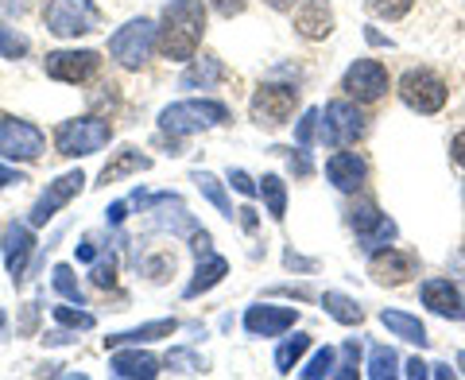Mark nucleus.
<instances>
[{
    "mask_svg": "<svg viewBox=\"0 0 465 380\" xmlns=\"http://www.w3.org/2000/svg\"><path fill=\"white\" fill-rule=\"evenodd\" d=\"M148 167H152V155H143V152H136V148H121L105 167H101L97 186H109V183H116V179H124V175H140V171H148Z\"/></svg>",
    "mask_w": 465,
    "mask_h": 380,
    "instance_id": "24",
    "label": "nucleus"
},
{
    "mask_svg": "<svg viewBox=\"0 0 465 380\" xmlns=\"http://www.w3.org/2000/svg\"><path fill=\"white\" fill-rule=\"evenodd\" d=\"M427 369H430V365H423L419 357H415V361H407V376H415V380H419V376H427Z\"/></svg>",
    "mask_w": 465,
    "mask_h": 380,
    "instance_id": "50",
    "label": "nucleus"
},
{
    "mask_svg": "<svg viewBox=\"0 0 465 380\" xmlns=\"http://www.w3.org/2000/svg\"><path fill=\"white\" fill-rule=\"evenodd\" d=\"M191 183L202 190V198L206 202H213L217 210H222V217H237V210H232V202H229V195H225V186L217 183V175H210V171H191Z\"/></svg>",
    "mask_w": 465,
    "mask_h": 380,
    "instance_id": "27",
    "label": "nucleus"
},
{
    "mask_svg": "<svg viewBox=\"0 0 465 380\" xmlns=\"http://www.w3.org/2000/svg\"><path fill=\"white\" fill-rule=\"evenodd\" d=\"M396 94L403 97V105L419 113V116H434V113H442L446 109V101H450V85L446 78L439 75V70H430V66H407L400 82H396Z\"/></svg>",
    "mask_w": 465,
    "mask_h": 380,
    "instance_id": "4",
    "label": "nucleus"
},
{
    "mask_svg": "<svg viewBox=\"0 0 465 380\" xmlns=\"http://www.w3.org/2000/svg\"><path fill=\"white\" fill-rule=\"evenodd\" d=\"M232 121L229 105L213 97H191V101H174L159 113V133L163 136H191V133H206V128H222Z\"/></svg>",
    "mask_w": 465,
    "mask_h": 380,
    "instance_id": "2",
    "label": "nucleus"
},
{
    "mask_svg": "<svg viewBox=\"0 0 465 380\" xmlns=\"http://www.w3.org/2000/svg\"><path fill=\"white\" fill-rule=\"evenodd\" d=\"M12 183H24V175H20V171H12V167H5V164H0V190H5V186H12Z\"/></svg>",
    "mask_w": 465,
    "mask_h": 380,
    "instance_id": "48",
    "label": "nucleus"
},
{
    "mask_svg": "<svg viewBox=\"0 0 465 380\" xmlns=\"http://www.w3.org/2000/svg\"><path fill=\"white\" fill-rule=\"evenodd\" d=\"M155 43H159V27L148 16H136L109 35V55H113V63H121L124 70H143L155 51Z\"/></svg>",
    "mask_w": 465,
    "mask_h": 380,
    "instance_id": "5",
    "label": "nucleus"
},
{
    "mask_svg": "<svg viewBox=\"0 0 465 380\" xmlns=\"http://www.w3.org/2000/svg\"><path fill=\"white\" fill-rule=\"evenodd\" d=\"M299 323V311L295 306H275V303H256L244 311V330L252 338H280L291 326Z\"/></svg>",
    "mask_w": 465,
    "mask_h": 380,
    "instance_id": "17",
    "label": "nucleus"
},
{
    "mask_svg": "<svg viewBox=\"0 0 465 380\" xmlns=\"http://www.w3.org/2000/svg\"><path fill=\"white\" fill-rule=\"evenodd\" d=\"M341 94L361 101V105H376L391 94V75L381 58H357L341 75Z\"/></svg>",
    "mask_w": 465,
    "mask_h": 380,
    "instance_id": "9",
    "label": "nucleus"
},
{
    "mask_svg": "<svg viewBox=\"0 0 465 380\" xmlns=\"http://www.w3.org/2000/svg\"><path fill=\"white\" fill-rule=\"evenodd\" d=\"M27 51H32V43H27V35H20L16 27H8L5 20H0V58H24Z\"/></svg>",
    "mask_w": 465,
    "mask_h": 380,
    "instance_id": "31",
    "label": "nucleus"
},
{
    "mask_svg": "<svg viewBox=\"0 0 465 380\" xmlns=\"http://www.w3.org/2000/svg\"><path fill=\"white\" fill-rule=\"evenodd\" d=\"M109 369H113V376H121V380H133V376L152 380V376L163 373V369H159V357L143 354L140 345H133V349H124V345H121V349H113Z\"/></svg>",
    "mask_w": 465,
    "mask_h": 380,
    "instance_id": "20",
    "label": "nucleus"
},
{
    "mask_svg": "<svg viewBox=\"0 0 465 380\" xmlns=\"http://www.w3.org/2000/svg\"><path fill=\"white\" fill-rule=\"evenodd\" d=\"M419 299H423L427 311L454 318V323H465V295L458 291L454 280H446V275H430V280L419 284Z\"/></svg>",
    "mask_w": 465,
    "mask_h": 380,
    "instance_id": "16",
    "label": "nucleus"
},
{
    "mask_svg": "<svg viewBox=\"0 0 465 380\" xmlns=\"http://www.w3.org/2000/svg\"><path fill=\"white\" fill-rule=\"evenodd\" d=\"M318 113H322V109H307V113H302V121L295 125V140H299V148H311V144H314V133H318Z\"/></svg>",
    "mask_w": 465,
    "mask_h": 380,
    "instance_id": "37",
    "label": "nucleus"
},
{
    "mask_svg": "<svg viewBox=\"0 0 465 380\" xmlns=\"http://www.w3.org/2000/svg\"><path fill=\"white\" fill-rule=\"evenodd\" d=\"M396 365H400V357L391 354L388 345H376V349H372V357H369V376H372V380L396 376Z\"/></svg>",
    "mask_w": 465,
    "mask_h": 380,
    "instance_id": "33",
    "label": "nucleus"
},
{
    "mask_svg": "<svg viewBox=\"0 0 465 380\" xmlns=\"http://www.w3.org/2000/svg\"><path fill=\"white\" fill-rule=\"evenodd\" d=\"M0 334H5V311H0Z\"/></svg>",
    "mask_w": 465,
    "mask_h": 380,
    "instance_id": "52",
    "label": "nucleus"
},
{
    "mask_svg": "<svg viewBox=\"0 0 465 380\" xmlns=\"http://www.w3.org/2000/svg\"><path fill=\"white\" fill-rule=\"evenodd\" d=\"M311 349V334H295V338H287L280 349H275V373H295V365L302 361V354Z\"/></svg>",
    "mask_w": 465,
    "mask_h": 380,
    "instance_id": "29",
    "label": "nucleus"
},
{
    "mask_svg": "<svg viewBox=\"0 0 465 380\" xmlns=\"http://www.w3.org/2000/svg\"><path fill=\"white\" fill-rule=\"evenodd\" d=\"M381 326H384L388 334H396V338L419 345V349H423V345L430 342V338H427V326L419 323L415 315H403V311H381Z\"/></svg>",
    "mask_w": 465,
    "mask_h": 380,
    "instance_id": "25",
    "label": "nucleus"
},
{
    "mask_svg": "<svg viewBox=\"0 0 465 380\" xmlns=\"http://www.w3.org/2000/svg\"><path fill=\"white\" fill-rule=\"evenodd\" d=\"M82 186H85V175H82V171L58 175V179L47 183V190H43V195L35 198V206H32V214H27V222H32V225H47L58 210L70 206V202L82 195Z\"/></svg>",
    "mask_w": 465,
    "mask_h": 380,
    "instance_id": "14",
    "label": "nucleus"
},
{
    "mask_svg": "<svg viewBox=\"0 0 465 380\" xmlns=\"http://www.w3.org/2000/svg\"><path fill=\"white\" fill-rule=\"evenodd\" d=\"M291 171H295V175H302V179H307V175L314 171V164H311V155H307V148H299L295 155H291Z\"/></svg>",
    "mask_w": 465,
    "mask_h": 380,
    "instance_id": "43",
    "label": "nucleus"
},
{
    "mask_svg": "<svg viewBox=\"0 0 465 380\" xmlns=\"http://www.w3.org/2000/svg\"><path fill=\"white\" fill-rule=\"evenodd\" d=\"M101 51H90V47H82V51H51L47 58H43V70H47V78L51 82H66V85H85V82H94L101 75Z\"/></svg>",
    "mask_w": 465,
    "mask_h": 380,
    "instance_id": "11",
    "label": "nucleus"
},
{
    "mask_svg": "<svg viewBox=\"0 0 465 380\" xmlns=\"http://www.w3.org/2000/svg\"><path fill=\"white\" fill-rule=\"evenodd\" d=\"M291 20H295V35H302L307 43H322L333 32L330 0H299L295 12H291Z\"/></svg>",
    "mask_w": 465,
    "mask_h": 380,
    "instance_id": "18",
    "label": "nucleus"
},
{
    "mask_svg": "<svg viewBox=\"0 0 465 380\" xmlns=\"http://www.w3.org/2000/svg\"><path fill=\"white\" fill-rule=\"evenodd\" d=\"M365 5H369L372 16H381V20H388V24H396V20H403L407 12L415 8V0H365Z\"/></svg>",
    "mask_w": 465,
    "mask_h": 380,
    "instance_id": "32",
    "label": "nucleus"
},
{
    "mask_svg": "<svg viewBox=\"0 0 465 380\" xmlns=\"http://www.w3.org/2000/svg\"><path fill=\"white\" fill-rule=\"evenodd\" d=\"M210 8L217 12V16H225V20H232V16H241L244 8H249V0H210Z\"/></svg>",
    "mask_w": 465,
    "mask_h": 380,
    "instance_id": "41",
    "label": "nucleus"
},
{
    "mask_svg": "<svg viewBox=\"0 0 465 380\" xmlns=\"http://www.w3.org/2000/svg\"><path fill=\"white\" fill-rule=\"evenodd\" d=\"M458 365H461V369H465V354H461V357H458Z\"/></svg>",
    "mask_w": 465,
    "mask_h": 380,
    "instance_id": "53",
    "label": "nucleus"
},
{
    "mask_svg": "<svg viewBox=\"0 0 465 380\" xmlns=\"http://www.w3.org/2000/svg\"><path fill=\"white\" fill-rule=\"evenodd\" d=\"M229 183H232V190H241L244 198L260 195V186L252 183V175H249V171H241V167H232V171H229Z\"/></svg>",
    "mask_w": 465,
    "mask_h": 380,
    "instance_id": "40",
    "label": "nucleus"
},
{
    "mask_svg": "<svg viewBox=\"0 0 465 380\" xmlns=\"http://www.w3.org/2000/svg\"><path fill=\"white\" fill-rule=\"evenodd\" d=\"M225 63L217 55H202V58H191V66L183 70V90H213L217 82H225Z\"/></svg>",
    "mask_w": 465,
    "mask_h": 380,
    "instance_id": "22",
    "label": "nucleus"
},
{
    "mask_svg": "<svg viewBox=\"0 0 465 380\" xmlns=\"http://www.w3.org/2000/svg\"><path fill=\"white\" fill-rule=\"evenodd\" d=\"M54 318H58V326H70V330H94V315H90V311H74V306H54Z\"/></svg>",
    "mask_w": 465,
    "mask_h": 380,
    "instance_id": "35",
    "label": "nucleus"
},
{
    "mask_svg": "<svg viewBox=\"0 0 465 380\" xmlns=\"http://www.w3.org/2000/svg\"><path fill=\"white\" fill-rule=\"evenodd\" d=\"M78 260H82V265H94V260H97V245H94L90 237L78 245Z\"/></svg>",
    "mask_w": 465,
    "mask_h": 380,
    "instance_id": "47",
    "label": "nucleus"
},
{
    "mask_svg": "<svg viewBox=\"0 0 465 380\" xmlns=\"http://www.w3.org/2000/svg\"><path fill=\"white\" fill-rule=\"evenodd\" d=\"M94 287H116V260H94V272H90Z\"/></svg>",
    "mask_w": 465,
    "mask_h": 380,
    "instance_id": "38",
    "label": "nucleus"
},
{
    "mask_svg": "<svg viewBox=\"0 0 465 380\" xmlns=\"http://www.w3.org/2000/svg\"><path fill=\"white\" fill-rule=\"evenodd\" d=\"M341 369H338V376H357V361H361V342L357 338H349L345 345H341Z\"/></svg>",
    "mask_w": 465,
    "mask_h": 380,
    "instance_id": "39",
    "label": "nucleus"
},
{
    "mask_svg": "<svg viewBox=\"0 0 465 380\" xmlns=\"http://www.w3.org/2000/svg\"><path fill=\"white\" fill-rule=\"evenodd\" d=\"M260 195H264V202H268L272 222H283L287 217V183L280 179V175H264V179H260Z\"/></svg>",
    "mask_w": 465,
    "mask_h": 380,
    "instance_id": "28",
    "label": "nucleus"
},
{
    "mask_svg": "<svg viewBox=\"0 0 465 380\" xmlns=\"http://www.w3.org/2000/svg\"><path fill=\"white\" fill-rule=\"evenodd\" d=\"M124 217H128V202H113V206L105 210V222H109V225H121Z\"/></svg>",
    "mask_w": 465,
    "mask_h": 380,
    "instance_id": "45",
    "label": "nucleus"
},
{
    "mask_svg": "<svg viewBox=\"0 0 465 380\" xmlns=\"http://www.w3.org/2000/svg\"><path fill=\"white\" fill-rule=\"evenodd\" d=\"M229 275V260L225 256H217V253H206V256H198V268L191 275V284L183 287V295L186 299H198V295H206V291H213L217 284H222Z\"/></svg>",
    "mask_w": 465,
    "mask_h": 380,
    "instance_id": "21",
    "label": "nucleus"
},
{
    "mask_svg": "<svg viewBox=\"0 0 465 380\" xmlns=\"http://www.w3.org/2000/svg\"><path fill=\"white\" fill-rule=\"evenodd\" d=\"M202 39H206V5L202 0H174V5L163 8L155 51L167 63H191Z\"/></svg>",
    "mask_w": 465,
    "mask_h": 380,
    "instance_id": "1",
    "label": "nucleus"
},
{
    "mask_svg": "<svg viewBox=\"0 0 465 380\" xmlns=\"http://www.w3.org/2000/svg\"><path fill=\"white\" fill-rule=\"evenodd\" d=\"M318 133H322V144L330 148H345V144L365 140L369 133V116L361 113V101L353 97H338L318 113Z\"/></svg>",
    "mask_w": 465,
    "mask_h": 380,
    "instance_id": "6",
    "label": "nucleus"
},
{
    "mask_svg": "<svg viewBox=\"0 0 465 380\" xmlns=\"http://www.w3.org/2000/svg\"><path fill=\"white\" fill-rule=\"evenodd\" d=\"M109 140H113V125L105 121V116H97V113L70 116V121H63L54 128V152L66 155V159L94 155V152L105 148Z\"/></svg>",
    "mask_w": 465,
    "mask_h": 380,
    "instance_id": "3",
    "label": "nucleus"
},
{
    "mask_svg": "<svg viewBox=\"0 0 465 380\" xmlns=\"http://www.w3.org/2000/svg\"><path fill=\"white\" fill-rule=\"evenodd\" d=\"M333 361H338V354H333V349L326 345V349H318V354L307 361V365H302V376H307V380H318V376H330L333 373Z\"/></svg>",
    "mask_w": 465,
    "mask_h": 380,
    "instance_id": "34",
    "label": "nucleus"
},
{
    "mask_svg": "<svg viewBox=\"0 0 465 380\" xmlns=\"http://www.w3.org/2000/svg\"><path fill=\"white\" fill-rule=\"evenodd\" d=\"M163 365L171 373H202V361L191 354V349H171Z\"/></svg>",
    "mask_w": 465,
    "mask_h": 380,
    "instance_id": "36",
    "label": "nucleus"
},
{
    "mask_svg": "<svg viewBox=\"0 0 465 380\" xmlns=\"http://www.w3.org/2000/svg\"><path fill=\"white\" fill-rule=\"evenodd\" d=\"M322 306H326V315L333 318V323H341V326H357L361 318H365V306H357V299L341 295V291H326Z\"/></svg>",
    "mask_w": 465,
    "mask_h": 380,
    "instance_id": "26",
    "label": "nucleus"
},
{
    "mask_svg": "<svg viewBox=\"0 0 465 380\" xmlns=\"http://www.w3.org/2000/svg\"><path fill=\"white\" fill-rule=\"evenodd\" d=\"M179 330V318H159V323H143L136 330H124V334H109L105 338V349H121V345H148V342H159V338H171Z\"/></svg>",
    "mask_w": 465,
    "mask_h": 380,
    "instance_id": "23",
    "label": "nucleus"
},
{
    "mask_svg": "<svg viewBox=\"0 0 465 380\" xmlns=\"http://www.w3.org/2000/svg\"><path fill=\"white\" fill-rule=\"evenodd\" d=\"M191 248H194L198 256H206V253H210V233H206V229H194V237H191Z\"/></svg>",
    "mask_w": 465,
    "mask_h": 380,
    "instance_id": "46",
    "label": "nucleus"
},
{
    "mask_svg": "<svg viewBox=\"0 0 465 380\" xmlns=\"http://www.w3.org/2000/svg\"><path fill=\"white\" fill-rule=\"evenodd\" d=\"M43 152H47V136L39 125L24 121V116H0V159L35 164Z\"/></svg>",
    "mask_w": 465,
    "mask_h": 380,
    "instance_id": "8",
    "label": "nucleus"
},
{
    "mask_svg": "<svg viewBox=\"0 0 465 380\" xmlns=\"http://www.w3.org/2000/svg\"><path fill=\"white\" fill-rule=\"evenodd\" d=\"M349 225H353L361 248H369V253H376L384 241L396 237V225L381 214V206H376L372 198H357L353 206H349Z\"/></svg>",
    "mask_w": 465,
    "mask_h": 380,
    "instance_id": "13",
    "label": "nucleus"
},
{
    "mask_svg": "<svg viewBox=\"0 0 465 380\" xmlns=\"http://www.w3.org/2000/svg\"><path fill=\"white\" fill-rule=\"evenodd\" d=\"M27 8H32V0H0V12H5V16H24Z\"/></svg>",
    "mask_w": 465,
    "mask_h": 380,
    "instance_id": "44",
    "label": "nucleus"
},
{
    "mask_svg": "<svg viewBox=\"0 0 465 380\" xmlns=\"http://www.w3.org/2000/svg\"><path fill=\"white\" fill-rule=\"evenodd\" d=\"M264 5H268L272 12H295L299 0H264Z\"/></svg>",
    "mask_w": 465,
    "mask_h": 380,
    "instance_id": "49",
    "label": "nucleus"
},
{
    "mask_svg": "<svg viewBox=\"0 0 465 380\" xmlns=\"http://www.w3.org/2000/svg\"><path fill=\"white\" fill-rule=\"evenodd\" d=\"M326 179L333 183V190H341V195H357L369 179V164L357 152H333L326 159Z\"/></svg>",
    "mask_w": 465,
    "mask_h": 380,
    "instance_id": "19",
    "label": "nucleus"
},
{
    "mask_svg": "<svg viewBox=\"0 0 465 380\" xmlns=\"http://www.w3.org/2000/svg\"><path fill=\"white\" fill-rule=\"evenodd\" d=\"M450 164L465 171V128H461V133H458L454 140H450Z\"/></svg>",
    "mask_w": 465,
    "mask_h": 380,
    "instance_id": "42",
    "label": "nucleus"
},
{
    "mask_svg": "<svg viewBox=\"0 0 465 380\" xmlns=\"http://www.w3.org/2000/svg\"><path fill=\"white\" fill-rule=\"evenodd\" d=\"M299 109V90L283 82H264L249 101V116L260 128H283Z\"/></svg>",
    "mask_w": 465,
    "mask_h": 380,
    "instance_id": "10",
    "label": "nucleus"
},
{
    "mask_svg": "<svg viewBox=\"0 0 465 380\" xmlns=\"http://www.w3.org/2000/svg\"><path fill=\"white\" fill-rule=\"evenodd\" d=\"M51 284H54V291L63 299H70V303H85V295H82V284H78V275H74V268L70 265H54V272H51Z\"/></svg>",
    "mask_w": 465,
    "mask_h": 380,
    "instance_id": "30",
    "label": "nucleus"
},
{
    "mask_svg": "<svg viewBox=\"0 0 465 380\" xmlns=\"http://www.w3.org/2000/svg\"><path fill=\"white\" fill-rule=\"evenodd\" d=\"M43 24L58 39H78L101 27V8L94 0H47L43 5Z\"/></svg>",
    "mask_w": 465,
    "mask_h": 380,
    "instance_id": "7",
    "label": "nucleus"
},
{
    "mask_svg": "<svg viewBox=\"0 0 465 380\" xmlns=\"http://www.w3.org/2000/svg\"><path fill=\"white\" fill-rule=\"evenodd\" d=\"M415 272H419V256L407 253V248L384 245L369 256V275H372V284H381V287H403Z\"/></svg>",
    "mask_w": 465,
    "mask_h": 380,
    "instance_id": "12",
    "label": "nucleus"
},
{
    "mask_svg": "<svg viewBox=\"0 0 465 380\" xmlns=\"http://www.w3.org/2000/svg\"><path fill=\"white\" fill-rule=\"evenodd\" d=\"M35 253V233H32V222H12L0 237V256H5V268L12 275V284L24 280L27 272V260Z\"/></svg>",
    "mask_w": 465,
    "mask_h": 380,
    "instance_id": "15",
    "label": "nucleus"
},
{
    "mask_svg": "<svg viewBox=\"0 0 465 380\" xmlns=\"http://www.w3.org/2000/svg\"><path fill=\"white\" fill-rule=\"evenodd\" d=\"M237 217H241V225H244V229H256V210H252V206L237 210Z\"/></svg>",
    "mask_w": 465,
    "mask_h": 380,
    "instance_id": "51",
    "label": "nucleus"
}]
</instances>
